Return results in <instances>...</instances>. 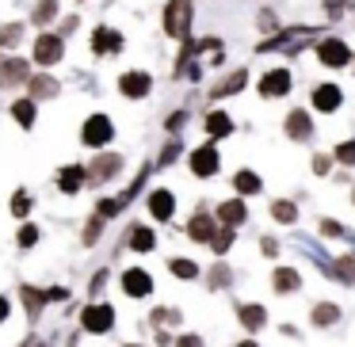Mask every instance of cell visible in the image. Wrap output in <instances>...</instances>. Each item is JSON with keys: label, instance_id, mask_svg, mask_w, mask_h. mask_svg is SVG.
Wrapping results in <instances>:
<instances>
[{"label": "cell", "instance_id": "8fae6325", "mask_svg": "<svg viewBox=\"0 0 355 347\" xmlns=\"http://www.w3.org/2000/svg\"><path fill=\"white\" fill-rule=\"evenodd\" d=\"M313 107H317V111H336V107H340V88H336V84L313 88Z\"/></svg>", "mask_w": 355, "mask_h": 347}, {"label": "cell", "instance_id": "44dd1931", "mask_svg": "<svg viewBox=\"0 0 355 347\" xmlns=\"http://www.w3.org/2000/svg\"><path fill=\"white\" fill-rule=\"evenodd\" d=\"M298 286H302V278H298V271H294V267H279V271H275V290H279V294L298 290Z\"/></svg>", "mask_w": 355, "mask_h": 347}, {"label": "cell", "instance_id": "2e32d148", "mask_svg": "<svg viewBox=\"0 0 355 347\" xmlns=\"http://www.w3.org/2000/svg\"><path fill=\"white\" fill-rule=\"evenodd\" d=\"M233 187H237L241 195H260L263 191V179L256 176V172H237V176H233Z\"/></svg>", "mask_w": 355, "mask_h": 347}, {"label": "cell", "instance_id": "4dcf8cb0", "mask_svg": "<svg viewBox=\"0 0 355 347\" xmlns=\"http://www.w3.org/2000/svg\"><path fill=\"white\" fill-rule=\"evenodd\" d=\"M336 317H340V309H336V305H329V301L313 309V324H332Z\"/></svg>", "mask_w": 355, "mask_h": 347}, {"label": "cell", "instance_id": "5bb4252c", "mask_svg": "<svg viewBox=\"0 0 355 347\" xmlns=\"http://www.w3.org/2000/svg\"><path fill=\"white\" fill-rule=\"evenodd\" d=\"M153 244H157L153 229H146V225H134L130 229V248L134 252H153Z\"/></svg>", "mask_w": 355, "mask_h": 347}, {"label": "cell", "instance_id": "f35d334b", "mask_svg": "<svg viewBox=\"0 0 355 347\" xmlns=\"http://www.w3.org/2000/svg\"><path fill=\"white\" fill-rule=\"evenodd\" d=\"M19 39V27H4V35H0V42H16Z\"/></svg>", "mask_w": 355, "mask_h": 347}, {"label": "cell", "instance_id": "f1b7e54d", "mask_svg": "<svg viewBox=\"0 0 355 347\" xmlns=\"http://www.w3.org/2000/svg\"><path fill=\"white\" fill-rule=\"evenodd\" d=\"M210 244H214V252H218V256H225V248L233 244V225H225V229H218Z\"/></svg>", "mask_w": 355, "mask_h": 347}, {"label": "cell", "instance_id": "ab89813d", "mask_svg": "<svg viewBox=\"0 0 355 347\" xmlns=\"http://www.w3.org/2000/svg\"><path fill=\"white\" fill-rule=\"evenodd\" d=\"M313 172L321 176V172H329V157H313Z\"/></svg>", "mask_w": 355, "mask_h": 347}, {"label": "cell", "instance_id": "603a6c76", "mask_svg": "<svg viewBox=\"0 0 355 347\" xmlns=\"http://www.w3.org/2000/svg\"><path fill=\"white\" fill-rule=\"evenodd\" d=\"M207 130H210V138H225V134L233 130L230 115H222V111H214V115L207 118Z\"/></svg>", "mask_w": 355, "mask_h": 347}, {"label": "cell", "instance_id": "d590c367", "mask_svg": "<svg viewBox=\"0 0 355 347\" xmlns=\"http://www.w3.org/2000/svg\"><path fill=\"white\" fill-rule=\"evenodd\" d=\"M119 206H123V202H111V199H103L100 206H96V214H100V217H111V214H115Z\"/></svg>", "mask_w": 355, "mask_h": 347}, {"label": "cell", "instance_id": "1f68e13d", "mask_svg": "<svg viewBox=\"0 0 355 347\" xmlns=\"http://www.w3.org/2000/svg\"><path fill=\"white\" fill-rule=\"evenodd\" d=\"M119 164H123V161H119V157H107V161H96V176H103V179H107V176H115V172H119Z\"/></svg>", "mask_w": 355, "mask_h": 347}, {"label": "cell", "instance_id": "74e56055", "mask_svg": "<svg viewBox=\"0 0 355 347\" xmlns=\"http://www.w3.org/2000/svg\"><path fill=\"white\" fill-rule=\"evenodd\" d=\"M321 233L324 237H340V225L336 222H321Z\"/></svg>", "mask_w": 355, "mask_h": 347}, {"label": "cell", "instance_id": "836d02e7", "mask_svg": "<svg viewBox=\"0 0 355 347\" xmlns=\"http://www.w3.org/2000/svg\"><path fill=\"white\" fill-rule=\"evenodd\" d=\"M35 240H39V229H35V225H24V229H19V244L31 248Z\"/></svg>", "mask_w": 355, "mask_h": 347}, {"label": "cell", "instance_id": "5b68a950", "mask_svg": "<svg viewBox=\"0 0 355 347\" xmlns=\"http://www.w3.org/2000/svg\"><path fill=\"white\" fill-rule=\"evenodd\" d=\"M58 57H62V35H39V42H35V62L54 65Z\"/></svg>", "mask_w": 355, "mask_h": 347}, {"label": "cell", "instance_id": "7402d4cb", "mask_svg": "<svg viewBox=\"0 0 355 347\" xmlns=\"http://www.w3.org/2000/svg\"><path fill=\"white\" fill-rule=\"evenodd\" d=\"M58 184H62L65 195H73V191H80V184H85V172H80V168H62Z\"/></svg>", "mask_w": 355, "mask_h": 347}, {"label": "cell", "instance_id": "d6986e66", "mask_svg": "<svg viewBox=\"0 0 355 347\" xmlns=\"http://www.w3.org/2000/svg\"><path fill=\"white\" fill-rule=\"evenodd\" d=\"M263 321H268V313H263L260 305H241V324H245L248 332H260Z\"/></svg>", "mask_w": 355, "mask_h": 347}, {"label": "cell", "instance_id": "b9f144b4", "mask_svg": "<svg viewBox=\"0 0 355 347\" xmlns=\"http://www.w3.org/2000/svg\"><path fill=\"white\" fill-rule=\"evenodd\" d=\"M4 317H8V301L0 298V321H4Z\"/></svg>", "mask_w": 355, "mask_h": 347}, {"label": "cell", "instance_id": "8992f818", "mask_svg": "<svg viewBox=\"0 0 355 347\" xmlns=\"http://www.w3.org/2000/svg\"><path fill=\"white\" fill-rule=\"evenodd\" d=\"M286 92H291V73H286V69H271L268 77L260 80V96H268V100L286 96Z\"/></svg>", "mask_w": 355, "mask_h": 347}, {"label": "cell", "instance_id": "4316f807", "mask_svg": "<svg viewBox=\"0 0 355 347\" xmlns=\"http://www.w3.org/2000/svg\"><path fill=\"white\" fill-rule=\"evenodd\" d=\"M58 16V0H39V8H35V24H50Z\"/></svg>", "mask_w": 355, "mask_h": 347}, {"label": "cell", "instance_id": "7bdbcfd3", "mask_svg": "<svg viewBox=\"0 0 355 347\" xmlns=\"http://www.w3.org/2000/svg\"><path fill=\"white\" fill-rule=\"evenodd\" d=\"M241 347H256V344H252V339H245V344H241Z\"/></svg>", "mask_w": 355, "mask_h": 347}, {"label": "cell", "instance_id": "83f0119b", "mask_svg": "<svg viewBox=\"0 0 355 347\" xmlns=\"http://www.w3.org/2000/svg\"><path fill=\"white\" fill-rule=\"evenodd\" d=\"M172 275H180V278H199V263H191V260H172Z\"/></svg>", "mask_w": 355, "mask_h": 347}, {"label": "cell", "instance_id": "3957f363", "mask_svg": "<svg viewBox=\"0 0 355 347\" xmlns=\"http://www.w3.org/2000/svg\"><path fill=\"white\" fill-rule=\"evenodd\" d=\"M80 321H85L88 332H107L111 324H115V309H111V305H100V301H96V305L85 309V317H80Z\"/></svg>", "mask_w": 355, "mask_h": 347}, {"label": "cell", "instance_id": "6da1fadb", "mask_svg": "<svg viewBox=\"0 0 355 347\" xmlns=\"http://www.w3.org/2000/svg\"><path fill=\"white\" fill-rule=\"evenodd\" d=\"M187 24H191V4H187V0H172V4H164V31H168L172 39H184Z\"/></svg>", "mask_w": 355, "mask_h": 347}, {"label": "cell", "instance_id": "cb8c5ba5", "mask_svg": "<svg viewBox=\"0 0 355 347\" xmlns=\"http://www.w3.org/2000/svg\"><path fill=\"white\" fill-rule=\"evenodd\" d=\"M245 69H237V73H233V77L230 80H225V84H218L214 88V96H230V92H241V88H245Z\"/></svg>", "mask_w": 355, "mask_h": 347}, {"label": "cell", "instance_id": "7c38bea8", "mask_svg": "<svg viewBox=\"0 0 355 347\" xmlns=\"http://www.w3.org/2000/svg\"><path fill=\"white\" fill-rule=\"evenodd\" d=\"M24 77H27V65L19 62V57H8V62H0V80H4V84H19Z\"/></svg>", "mask_w": 355, "mask_h": 347}, {"label": "cell", "instance_id": "e575fe53", "mask_svg": "<svg viewBox=\"0 0 355 347\" xmlns=\"http://www.w3.org/2000/svg\"><path fill=\"white\" fill-rule=\"evenodd\" d=\"M24 298H27V305H31V313H35V309L46 301V294H39V290H31V286H24Z\"/></svg>", "mask_w": 355, "mask_h": 347}, {"label": "cell", "instance_id": "e0dca14e", "mask_svg": "<svg viewBox=\"0 0 355 347\" xmlns=\"http://www.w3.org/2000/svg\"><path fill=\"white\" fill-rule=\"evenodd\" d=\"M31 96H35V100H50V96H58V80L46 77V73L31 77Z\"/></svg>", "mask_w": 355, "mask_h": 347}, {"label": "cell", "instance_id": "f546056e", "mask_svg": "<svg viewBox=\"0 0 355 347\" xmlns=\"http://www.w3.org/2000/svg\"><path fill=\"white\" fill-rule=\"evenodd\" d=\"M336 275L344 278V283H355V256H340V260H336Z\"/></svg>", "mask_w": 355, "mask_h": 347}, {"label": "cell", "instance_id": "60d3db41", "mask_svg": "<svg viewBox=\"0 0 355 347\" xmlns=\"http://www.w3.org/2000/svg\"><path fill=\"white\" fill-rule=\"evenodd\" d=\"M180 347H202L199 336H180Z\"/></svg>", "mask_w": 355, "mask_h": 347}, {"label": "cell", "instance_id": "ba28073f", "mask_svg": "<svg viewBox=\"0 0 355 347\" xmlns=\"http://www.w3.org/2000/svg\"><path fill=\"white\" fill-rule=\"evenodd\" d=\"M191 172H195V176H214V172H218V153H214V149H195V153H191Z\"/></svg>", "mask_w": 355, "mask_h": 347}, {"label": "cell", "instance_id": "9c48e42d", "mask_svg": "<svg viewBox=\"0 0 355 347\" xmlns=\"http://www.w3.org/2000/svg\"><path fill=\"white\" fill-rule=\"evenodd\" d=\"M123 290L130 294V298H146V294L153 290V283H149L146 271H126V275H123Z\"/></svg>", "mask_w": 355, "mask_h": 347}, {"label": "cell", "instance_id": "d4e9b609", "mask_svg": "<svg viewBox=\"0 0 355 347\" xmlns=\"http://www.w3.org/2000/svg\"><path fill=\"white\" fill-rule=\"evenodd\" d=\"M12 115H16L19 126H31V123H35V103H31V100H19L16 107H12Z\"/></svg>", "mask_w": 355, "mask_h": 347}, {"label": "cell", "instance_id": "ffe728a7", "mask_svg": "<svg viewBox=\"0 0 355 347\" xmlns=\"http://www.w3.org/2000/svg\"><path fill=\"white\" fill-rule=\"evenodd\" d=\"M286 134H291V138H309V115L306 111H294L291 118H286Z\"/></svg>", "mask_w": 355, "mask_h": 347}, {"label": "cell", "instance_id": "4fadbf2b", "mask_svg": "<svg viewBox=\"0 0 355 347\" xmlns=\"http://www.w3.org/2000/svg\"><path fill=\"white\" fill-rule=\"evenodd\" d=\"M149 210H153V217H172L176 199H172L168 191H153V195H149Z\"/></svg>", "mask_w": 355, "mask_h": 347}, {"label": "cell", "instance_id": "277c9868", "mask_svg": "<svg viewBox=\"0 0 355 347\" xmlns=\"http://www.w3.org/2000/svg\"><path fill=\"white\" fill-rule=\"evenodd\" d=\"M111 134H115L111 130V118L107 115H92L85 123V145H107Z\"/></svg>", "mask_w": 355, "mask_h": 347}, {"label": "cell", "instance_id": "8d00e7d4", "mask_svg": "<svg viewBox=\"0 0 355 347\" xmlns=\"http://www.w3.org/2000/svg\"><path fill=\"white\" fill-rule=\"evenodd\" d=\"M12 210H16V217H24L27 210H31V199H27V195H16V202H12Z\"/></svg>", "mask_w": 355, "mask_h": 347}, {"label": "cell", "instance_id": "52a82bcc", "mask_svg": "<svg viewBox=\"0 0 355 347\" xmlns=\"http://www.w3.org/2000/svg\"><path fill=\"white\" fill-rule=\"evenodd\" d=\"M119 88H123L126 100H141V96H149V77L146 73H123Z\"/></svg>", "mask_w": 355, "mask_h": 347}, {"label": "cell", "instance_id": "484cf974", "mask_svg": "<svg viewBox=\"0 0 355 347\" xmlns=\"http://www.w3.org/2000/svg\"><path fill=\"white\" fill-rule=\"evenodd\" d=\"M271 214H275V222H283V225H291L294 217H298V210H294V202H283L279 199L275 206H271Z\"/></svg>", "mask_w": 355, "mask_h": 347}, {"label": "cell", "instance_id": "9a60e30c", "mask_svg": "<svg viewBox=\"0 0 355 347\" xmlns=\"http://www.w3.org/2000/svg\"><path fill=\"white\" fill-rule=\"evenodd\" d=\"M187 233H191L195 240H214V217H207V214H199V217H191V225H187Z\"/></svg>", "mask_w": 355, "mask_h": 347}, {"label": "cell", "instance_id": "ac0fdd59", "mask_svg": "<svg viewBox=\"0 0 355 347\" xmlns=\"http://www.w3.org/2000/svg\"><path fill=\"white\" fill-rule=\"evenodd\" d=\"M218 217H222L225 225H241V222H245V202H241V199H230V202H222V210H218Z\"/></svg>", "mask_w": 355, "mask_h": 347}, {"label": "cell", "instance_id": "7a4b0ae2", "mask_svg": "<svg viewBox=\"0 0 355 347\" xmlns=\"http://www.w3.org/2000/svg\"><path fill=\"white\" fill-rule=\"evenodd\" d=\"M317 57H321V65H329V69H344V65L352 62V50L340 39H324L321 46H317Z\"/></svg>", "mask_w": 355, "mask_h": 347}, {"label": "cell", "instance_id": "d6a6232c", "mask_svg": "<svg viewBox=\"0 0 355 347\" xmlns=\"http://www.w3.org/2000/svg\"><path fill=\"white\" fill-rule=\"evenodd\" d=\"M336 161L340 164H355V141H340V145H336Z\"/></svg>", "mask_w": 355, "mask_h": 347}, {"label": "cell", "instance_id": "30bf717a", "mask_svg": "<svg viewBox=\"0 0 355 347\" xmlns=\"http://www.w3.org/2000/svg\"><path fill=\"white\" fill-rule=\"evenodd\" d=\"M119 46H123V39H119V31H111V27H100V31L92 35V50H96V54H115Z\"/></svg>", "mask_w": 355, "mask_h": 347}]
</instances>
